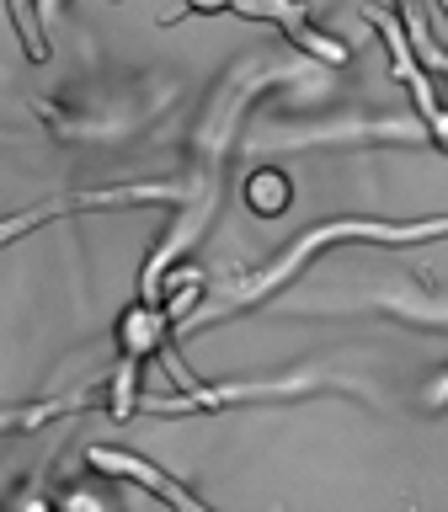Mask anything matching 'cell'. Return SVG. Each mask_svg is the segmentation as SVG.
Returning a JSON list of instances; mask_svg holds the SVG:
<instances>
[{"label":"cell","mask_w":448,"mask_h":512,"mask_svg":"<svg viewBox=\"0 0 448 512\" xmlns=\"http://www.w3.org/2000/svg\"><path fill=\"white\" fill-rule=\"evenodd\" d=\"M235 16H246V22H267L278 27L288 43L299 48L304 59L326 64V70H342V64H352V48L336 38V32H326L310 16V6L304 0H235Z\"/></svg>","instance_id":"obj_4"},{"label":"cell","mask_w":448,"mask_h":512,"mask_svg":"<svg viewBox=\"0 0 448 512\" xmlns=\"http://www.w3.org/2000/svg\"><path fill=\"white\" fill-rule=\"evenodd\" d=\"M336 384V374L326 368H299L283 379H251V384H198L187 379L182 395H144L150 416H187V411H224V406H251V400H283V395H310Z\"/></svg>","instance_id":"obj_2"},{"label":"cell","mask_w":448,"mask_h":512,"mask_svg":"<svg viewBox=\"0 0 448 512\" xmlns=\"http://www.w3.org/2000/svg\"><path fill=\"white\" fill-rule=\"evenodd\" d=\"M86 470H91V475H102V480H128V486L150 491L155 502H166V507L203 512V502H198V496H192V491L182 486V480H176L171 470H160L155 459L134 454V448H118V443H91V448H86Z\"/></svg>","instance_id":"obj_5"},{"label":"cell","mask_w":448,"mask_h":512,"mask_svg":"<svg viewBox=\"0 0 448 512\" xmlns=\"http://www.w3.org/2000/svg\"><path fill=\"white\" fill-rule=\"evenodd\" d=\"M363 16L379 27V38L384 48H390V64H395V75L411 86V102H416V118H422L427 128V139H432V150H443L448 155V102L438 96V80H432V70H422V59H416V48H411V32L406 22H400L395 11H379V6H363Z\"/></svg>","instance_id":"obj_3"},{"label":"cell","mask_w":448,"mask_h":512,"mask_svg":"<svg viewBox=\"0 0 448 512\" xmlns=\"http://www.w3.org/2000/svg\"><path fill=\"white\" fill-rule=\"evenodd\" d=\"M240 203L256 219H283L294 208V176L283 166H251L246 182H240Z\"/></svg>","instance_id":"obj_7"},{"label":"cell","mask_w":448,"mask_h":512,"mask_svg":"<svg viewBox=\"0 0 448 512\" xmlns=\"http://www.w3.org/2000/svg\"><path fill=\"white\" fill-rule=\"evenodd\" d=\"M38 11H43V0H11V22H16V32H22L32 64H43L48 54H54V48H48V32L38 22Z\"/></svg>","instance_id":"obj_8"},{"label":"cell","mask_w":448,"mask_h":512,"mask_svg":"<svg viewBox=\"0 0 448 512\" xmlns=\"http://www.w3.org/2000/svg\"><path fill=\"white\" fill-rule=\"evenodd\" d=\"M112 6H123V0H112Z\"/></svg>","instance_id":"obj_10"},{"label":"cell","mask_w":448,"mask_h":512,"mask_svg":"<svg viewBox=\"0 0 448 512\" xmlns=\"http://www.w3.org/2000/svg\"><path fill=\"white\" fill-rule=\"evenodd\" d=\"M438 235H448V214L443 219H416V224H384V219H331V224H315V230L304 235V240H294V246H288L272 267H262L246 283H235L230 299H224L219 310L198 315V320H214V315H230V310H246V304L267 299L272 288H283L315 251L336 246V240H384V246H411V240H438Z\"/></svg>","instance_id":"obj_1"},{"label":"cell","mask_w":448,"mask_h":512,"mask_svg":"<svg viewBox=\"0 0 448 512\" xmlns=\"http://www.w3.org/2000/svg\"><path fill=\"white\" fill-rule=\"evenodd\" d=\"M224 11H235V0H182L171 16H160V27L182 22V16H224Z\"/></svg>","instance_id":"obj_9"},{"label":"cell","mask_w":448,"mask_h":512,"mask_svg":"<svg viewBox=\"0 0 448 512\" xmlns=\"http://www.w3.org/2000/svg\"><path fill=\"white\" fill-rule=\"evenodd\" d=\"M176 315L166 299H128L118 320H112V342H118V358L144 363L150 368L155 358H171V336H176Z\"/></svg>","instance_id":"obj_6"}]
</instances>
